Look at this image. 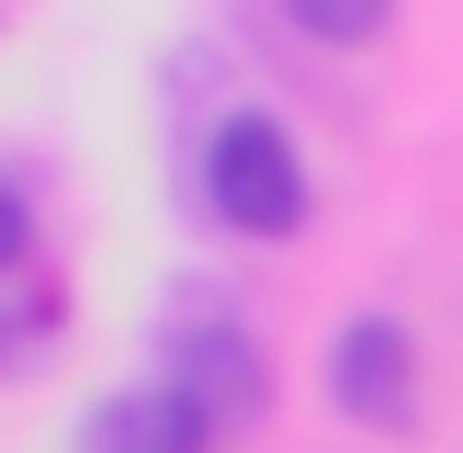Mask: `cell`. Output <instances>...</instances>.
Instances as JSON below:
<instances>
[{"label": "cell", "instance_id": "obj_5", "mask_svg": "<svg viewBox=\"0 0 463 453\" xmlns=\"http://www.w3.org/2000/svg\"><path fill=\"white\" fill-rule=\"evenodd\" d=\"M23 238H34V216H23V193H12V181H0V272L23 261Z\"/></svg>", "mask_w": 463, "mask_h": 453}, {"label": "cell", "instance_id": "obj_1", "mask_svg": "<svg viewBox=\"0 0 463 453\" xmlns=\"http://www.w3.org/2000/svg\"><path fill=\"white\" fill-rule=\"evenodd\" d=\"M203 204H215L238 238H294L306 226V159L271 113H226L215 148H203Z\"/></svg>", "mask_w": 463, "mask_h": 453}, {"label": "cell", "instance_id": "obj_2", "mask_svg": "<svg viewBox=\"0 0 463 453\" xmlns=\"http://www.w3.org/2000/svg\"><path fill=\"white\" fill-rule=\"evenodd\" d=\"M328 397L351 408V419H373V430H407V419H419V352H407L396 317H351V329H339Z\"/></svg>", "mask_w": 463, "mask_h": 453}, {"label": "cell", "instance_id": "obj_3", "mask_svg": "<svg viewBox=\"0 0 463 453\" xmlns=\"http://www.w3.org/2000/svg\"><path fill=\"white\" fill-rule=\"evenodd\" d=\"M170 385H181V397H193L215 430L260 408V362L238 352V329H193V352H181V374H170Z\"/></svg>", "mask_w": 463, "mask_h": 453}, {"label": "cell", "instance_id": "obj_4", "mask_svg": "<svg viewBox=\"0 0 463 453\" xmlns=\"http://www.w3.org/2000/svg\"><path fill=\"white\" fill-rule=\"evenodd\" d=\"M283 12H294V23H306V34H317V45H362V34H373V23H384V12H396V0H283Z\"/></svg>", "mask_w": 463, "mask_h": 453}]
</instances>
